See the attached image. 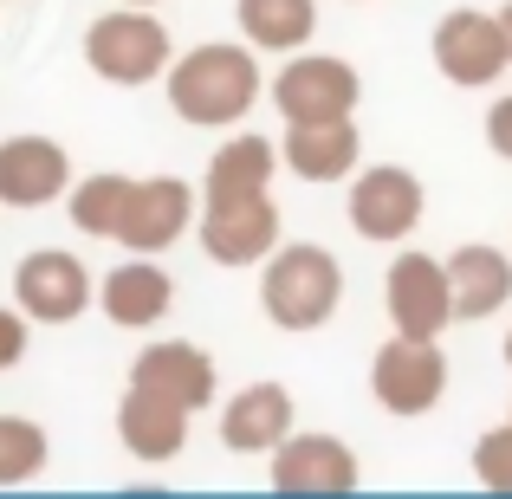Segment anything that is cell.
Masks as SVG:
<instances>
[{
  "instance_id": "6da1fadb",
  "label": "cell",
  "mask_w": 512,
  "mask_h": 499,
  "mask_svg": "<svg viewBox=\"0 0 512 499\" xmlns=\"http://www.w3.org/2000/svg\"><path fill=\"white\" fill-rule=\"evenodd\" d=\"M169 111L195 130H234L240 117L260 104V59L253 46H234V39H208V46L182 52V59L163 72Z\"/></svg>"
},
{
  "instance_id": "7a4b0ae2",
  "label": "cell",
  "mask_w": 512,
  "mask_h": 499,
  "mask_svg": "<svg viewBox=\"0 0 512 499\" xmlns=\"http://www.w3.org/2000/svg\"><path fill=\"white\" fill-rule=\"evenodd\" d=\"M344 305V266L331 247H273L260 273V312L279 331H325Z\"/></svg>"
},
{
  "instance_id": "3957f363",
  "label": "cell",
  "mask_w": 512,
  "mask_h": 499,
  "mask_svg": "<svg viewBox=\"0 0 512 499\" xmlns=\"http://www.w3.org/2000/svg\"><path fill=\"white\" fill-rule=\"evenodd\" d=\"M85 65L104 78V85H156V78L175 65V39L169 26L156 20V7H124L117 0L111 13L85 26Z\"/></svg>"
},
{
  "instance_id": "277c9868",
  "label": "cell",
  "mask_w": 512,
  "mask_h": 499,
  "mask_svg": "<svg viewBox=\"0 0 512 499\" xmlns=\"http://www.w3.org/2000/svg\"><path fill=\"white\" fill-rule=\"evenodd\" d=\"M370 396H376V409L396 415V422L428 415L441 396H448V350H441L435 337L396 331V337H389V344L370 357Z\"/></svg>"
},
{
  "instance_id": "5b68a950",
  "label": "cell",
  "mask_w": 512,
  "mask_h": 499,
  "mask_svg": "<svg viewBox=\"0 0 512 499\" xmlns=\"http://www.w3.org/2000/svg\"><path fill=\"white\" fill-rule=\"evenodd\" d=\"M363 104V78L357 65L338 52H292L273 78V111L286 124H331V117H357Z\"/></svg>"
},
{
  "instance_id": "8992f818",
  "label": "cell",
  "mask_w": 512,
  "mask_h": 499,
  "mask_svg": "<svg viewBox=\"0 0 512 499\" xmlns=\"http://www.w3.org/2000/svg\"><path fill=\"white\" fill-rule=\"evenodd\" d=\"M428 52H435V72L461 91H480V85H500L512 72V52H506V26H500V7H448L428 33Z\"/></svg>"
},
{
  "instance_id": "52a82bcc",
  "label": "cell",
  "mask_w": 512,
  "mask_h": 499,
  "mask_svg": "<svg viewBox=\"0 0 512 499\" xmlns=\"http://www.w3.org/2000/svg\"><path fill=\"white\" fill-rule=\"evenodd\" d=\"M13 305H20L33 325H78V318L98 305V279L78 253L65 247H39L13 266Z\"/></svg>"
},
{
  "instance_id": "ba28073f",
  "label": "cell",
  "mask_w": 512,
  "mask_h": 499,
  "mask_svg": "<svg viewBox=\"0 0 512 499\" xmlns=\"http://www.w3.org/2000/svg\"><path fill=\"white\" fill-rule=\"evenodd\" d=\"M350 227H357L363 240H383V247H396V240H409L415 227H422L428 214V195H422V175L402 169V163H370L350 175V201H344Z\"/></svg>"
},
{
  "instance_id": "9c48e42d",
  "label": "cell",
  "mask_w": 512,
  "mask_h": 499,
  "mask_svg": "<svg viewBox=\"0 0 512 499\" xmlns=\"http://www.w3.org/2000/svg\"><path fill=\"white\" fill-rule=\"evenodd\" d=\"M383 312L396 331L409 337H441L448 325H461L454 318V279H448V260H435V253L409 247L389 260L383 273Z\"/></svg>"
},
{
  "instance_id": "30bf717a",
  "label": "cell",
  "mask_w": 512,
  "mask_h": 499,
  "mask_svg": "<svg viewBox=\"0 0 512 499\" xmlns=\"http://www.w3.org/2000/svg\"><path fill=\"white\" fill-rule=\"evenodd\" d=\"M201 253L227 273L240 266H260L279 247V201L273 195H247V201H201Z\"/></svg>"
},
{
  "instance_id": "8fae6325",
  "label": "cell",
  "mask_w": 512,
  "mask_h": 499,
  "mask_svg": "<svg viewBox=\"0 0 512 499\" xmlns=\"http://www.w3.org/2000/svg\"><path fill=\"white\" fill-rule=\"evenodd\" d=\"M266 474L279 493H350L363 480L357 448L344 435H318V428H292L273 454H266Z\"/></svg>"
},
{
  "instance_id": "7c38bea8",
  "label": "cell",
  "mask_w": 512,
  "mask_h": 499,
  "mask_svg": "<svg viewBox=\"0 0 512 499\" xmlns=\"http://www.w3.org/2000/svg\"><path fill=\"white\" fill-rule=\"evenodd\" d=\"M195 221H201V214H195V188H188L182 175H137V195H130V214H124L117 247L169 253Z\"/></svg>"
},
{
  "instance_id": "4fadbf2b",
  "label": "cell",
  "mask_w": 512,
  "mask_h": 499,
  "mask_svg": "<svg viewBox=\"0 0 512 499\" xmlns=\"http://www.w3.org/2000/svg\"><path fill=\"white\" fill-rule=\"evenodd\" d=\"M72 195V156L52 137H7L0 143V208H52Z\"/></svg>"
},
{
  "instance_id": "5bb4252c",
  "label": "cell",
  "mask_w": 512,
  "mask_h": 499,
  "mask_svg": "<svg viewBox=\"0 0 512 499\" xmlns=\"http://www.w3.org/2000/svg\"><path fill=\"white\" fill-rule=\"evenodd\" d=\"M130 383L156 389V396H175L182 409H208L214 389H221V370L201 344L188 337H163V344H143L137 363H130Z\"/></svg>"
},
{
  "instance_id": "9a60e30c",
  "label": "cell",
  "mask_w": 512,
  "mask_h": 499,
  "mask_svg": "<svg viewBox=\"0 0 512 499\" xmlns=\"http://www.w3.org/2000/svg\"><path fill=\"white\" fill-rule=\"evenodd\" d=\"M98 305H104V318H111L117 331H150V325H163V318H169L175 279L156 266V253H130L124 266L104 273Z\"/></svg>"
},
{
  "instance_id": "2e32d148",
  "label": "cell",
  "mask_w": 512,
  "mask_h": 499,
  "mask_svg": "<svg viewBox=\"0 0 512 499\" xmlns=\"http://www.w3.org/2000/svg\"><path fill=\"white\" fill-rule=\"evenodd\" d=\"M292 389L286 383H247L221 402V448L227 454H273L292 435Z\"/></svg>"
},
{
  "instance_id": "e0dca14e",
  "label": "cell",
  "mask_w": 512,
  "mask_h": 499,
  "mask_svg": "<svg viewBox=\"0 0 512 499\" xmlns=\"http://www.w3.org/2000/svg\"><path fill=\"white\" fill-rule=\"evenodd\" d=\"M188 415L195 409H182L175 396H156V389L130 383L124 402H117V441H124L137 461L163 467V461H175V454L188 448Z\"/></svg>"
},
{
  "instance_id": "ac0fdd59",
  "label": "cell",
  "mask_w": 512,
  "mask_h": 499,
  "mask_svg": "<svg viewBox=\"0 0 512 499\" xmlns=\"http://www.w3.org/2000/svg\"><path fill=\"white\" fill-rule=\"evenodd\" d=\"M357 117H331V124H286L279 137V163L299 182H350L357 175Z\"/></svg>"
},
{
  "instance_id": "d6986e66",
  "label": "cell",
  "mask_w": 512,
  "mask_h": 499,
  "mask_svg": "<svg viewBox=\"0 0 512 499\" xmlns=\"http://www.w3.org/2000/svg\"><path fill=\"white\" fill-rule=\"evenodd\" d=\"M448 279H454V318L480 325V318L506 312L512 299V253L493 247V240H467V247L448 253Z\"/></svg>"
},
{
  "instance_id": "ffe728a7",
  "label": "cell",
  "mask_w": 512,
  "mask_h": 499,
  "mask_svg": "<svg viewBox=\"0 0 512 499\" xmlns=\"http://www.w3.org/2000/svg\"><path fill=\"white\" fill-rule=\"evenodd\" d=\"M273 169L279 163V143L266 137H227L208 163V182H201V201H247V195H273Z\"/></svg>"
},
{
  "instance_id": "44dd1931",
  "label": "cell",
  "mask_w": 512,
  "mask_h": 499,
  "mask_svg": "<svg viewBox=\"0 0 512 499\" xmlns=\"http://www.w3.org/2000/svg\"><path fill=\"white\" fill-rule=\"evenodd\" d=\"M234 20L253 52H299L318 33V0H234Z\"/></svg>"
},
{
  "instance_id": "7402d4cb",
  "label": "cell",
  "mask_w": 512,
  "mask_h": 499,
  "mask_svg": "<svg viewBox=\"0 0 512 499\" xmlns=\"http://www.w3.org/2000/svg\"><path fill=\"white\" fill-rule=\"evenodd\" d=\"M130 195H137V175L98 169V175H85V182H72V195H65V214H72L78 234L117 240V234H124V214H130Z\"/></svg>"
},
{
  "instance_id": "603a6c76",
  "label": "cell",
  "mask_w": 512,
  "mask_h": 499,
  "mask_svg": "<svg viewBox=\"0 0 512 499\" xmlns=\"http://www.w3.org/2000/svg\"><path fill=\"white\" fill-rule=\"evenodd\" d=\"M52 435L33 415H0V487H26V480L46 467Z\"/></svg>"
},
{
  "instance_id": "cb8c5ba5",
  "label": "cell",
  "mask_w": 512,
  "mask_h": 499,
  "mask_svg": "<svg viewBox=\"0 0 512 499\" xmlns=\"http://www.w3.org/2000/svg\"><path fill=\"white\" fill-rule=\"evenodd\" d=\"M474 480L493 493H512V415L474 441Z\"/></svg>"
},
{
  "instance_id": "d4e9b609",
  "label": "cell",
  "mask_w": 512,
  "mask_h": 499,
  "mask_svg": "<svg viewBox=\"0 0 512 499\" xmlns=\"http://www.w3.org/2000/svg\"><path fill=\"white\" fill-rule=\"evenodd\" d=\"M26 344H33V318L20 305H0V370H13L26 357Z\"/></svg>"
},
{
  "instance_id": "484cf974",
  "label": "cell",
  "mask_w": 512,
  "mask_h": 499,
  "mask_svg": "<svg viewBox=\"0 0 512 499\" xmlns=\"http://www.w3.org/2000/svg\"><path fill=\"white\" fill-rule=\"evenodd\" d=\"M487 150L500 156V163H512V91L493 98V111H487Z\"/></svg>"
},
{
  "instance_id": "4316f807",
  "label": "cell",
  "mask_w": 512,
  "mask_h": 499,
  "mask_svg": "<svg viewBox=\"0 0 512 499\" xmlns=\"http://www.w3.org/2000/svg\"><path fill=\"white\" fill-rule=\"evenodd\" d=\"M500 26H506V52H512V0L500 7Z\"/></svg>"
},
{
  "instance_id": "83f0119b",
  "label": "cell",
  "mask_w": 512,
  "mask_h": 499,
  "mask_svg": "<svg viewBox=\"0 0 512 499\" xmlns=\"http://www.w3.org/2000/svg\"><path fill=\"white\" fill-rule=\"evenodd\" d=\"M124 7H163V0H124Z\"/></svg>"
},
{
  "instance_id": "f1b7e54d",
  "label": "cell",
  "mask_w": 512,
  "mask_h": 499,
  "mask_svg": "<svg viewBox=\"0 0 512 499\" xmlns=\"http://www.w3.org/2000/svg\"><path fill=\"white\" fill-rule=\"evenodd\" d=\"M506 370H512V331H506Z\"/></svg>"
}]
</instances>
